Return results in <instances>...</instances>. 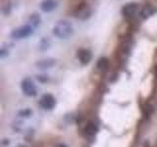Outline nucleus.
I'll list each match as a JSON object with an SVG mask.
<instances>
[{"label":"nucleus","mask_w":157,"mask_h":147,"mask_svg":"<svg viewBox=\"0 0 157 147\" xmlns=\"http://www.w3.org/2000/svg\"><path fill=\"white\" fill-rule=\"evenodd\" d=\"M52 32L56 37L60 39H67L73 34L74 28L70 22L66 21V20H62V21H59L53 27Z\"/></svg>","instance_id":"f257e3e1"},{"label":"nucleus","mask_w":157,"mask_h":147,"mask_svg":"<svg viewBox=\"0 0 157 147\" xmlns=\"http://www.w3.org/2000/svg\"><path fill=\"white\" fill-rule=\"evenodd\" d=\"M92 11L90 7L86 3H81L74 10V17L81 21H86L91 17Z\"/></svg>","instance_id":"f03ea898"},{"label":"nucleus","mask_w":157,"mask_h":147,"mask_svg":"<svg viewBox=\"0 0 157 147\" xmlns=\"http://www.w3.org/2000/svg\"><path fill=\"white\" fill-rule=\"evenodd\" d=\"M33 33V28L31 24H25L12 31L11 37L14 39H23L31 36Z\"/></svg>","instance_id":"7ed1b4c3"},{"label":"nucleus","mask_w":157,"mask_h":147,"mask_svg":"<svg viewBox=\"0 0 157 147\" xmlns=\"http://www.w3.org/2000/svg\"><path fill=\"white\" fill-rule=\"evenodd\" d=\"M21 88L23 93L28 97H33L37 94V88L36 85L31 78H24L21 82Z\"/></svg>","instance_id":"20e7f679"},{"label":"nucleus","mask_w":157,"mask_h":147,"mask_svg":"<svg viewBox=\"0 0 157 147\" xmlns=\"http://www.w3.org/2000/svg\"><path fill=\"white\" fill-rule=\"evenodd\" d=\"M56 105V99L51 94H44L39 100V106L44 110H52Z\"/></svg>","instance_id":"39448f33"},{"label":"nucleus","mask_w":157,"mask_h":147,"mask_svg":"<svg viewBox=\"0 0 157 147\" xmlns=\"http://www.w3.org/2000/svg\"><path fill=\"white\" fill-rule=\"evenodd\" d=\"M137 12H139V4L137 3H134V2L128 3V4L124 5L122 8L123 16L128 19L134 18Z\"/></svg>","instance_id":"423d86ee"},{"label":"nucleus","mask_w":157,"mask_h":147,"mask_svg":"<svg viewBox=\"0 0 157 147\" xmlns=\"http://www.w3.org/2000/svg\"><path fill=\"white\" fill-rule=\"evenodd\" d=\"M77 57L78 59V61H80L82 65H87V64L91 61L92 55H91V52L88 50V49H80V50L78 51Z\"/></svg>","instance_id":"0eeeda50"},{"label":"nucleus","mask_w":157,"mask_h":147,"mask_svg":"<svg viewBox=\"0 0 157 147\" xmlns=\"http://www.w3.org/2000/svg\"><path fill=\"white\" fill-rule=\"evenodd\" d=\"M58 3L59 0H43L40 3V9L45 13L51 12L57 7Z\"/></svg>","instance_id":"6e6552de"},{"label":"nucleus","mask_w":157,"mask_h":147,"mask_svg":"<svg viewBox=\"0 0 157 147\" xmlns=\"http://www.w3.org/2000/svg\"><path fill=\"white\" fill-rule=\"evenodd\" d=\"M156 11V9L151 6V5H145L144 7H142V9L140 11V17L144 20L148 19L149 17H151Z\"/></svg>","instance_id":"1a4fd4ad"},{"label":"nucleus","mask_w":157,"mask_h":147,"mask_svg":"<svg viewBox=\"0 0 157 147\" xmlns=\"http://www.w3.org/2000/svg\"><path fill=\"white\" fill-rule=\"evenodd\" d=\"M97 130H98V126L95 123H93V122H88L87 125L85 126V134L88 137L94 136L96 134Z\"/></svg>","instance_id":"9d476101"},{"label":"nucleus","mask_w":157,"mask_h":147,"mask_svg":"<svg viewBox=\"0 0 157 147\" xmlns=\"http://www.w3.org/2000/svg\"><path fill=\"white\" fill-rule=\"evenodd\" d=\"M56 64V61L54 59L48 58V59H44V60H40L36 63V66L40 69H48L51 68Z\"/></svg>","instance_id":"9b49d317"},{"label":"nucleus","mask_w":157,"mask_h":147,"mask_svg":"<svg viewBox=\"0 0 157 147\" xmlns=\"http://www.w3.org/2000/svg\"><path fill=\"white\" fill-rule=\"evenodd\" d=\"M29 22L31 23V26L33 28H36V27L39 26V24H40L41 18H40V16H39L37 13H33V14L31 15V16H29Z\"/></svg>","instance_id":"f8f14e48"},{"label":"nucleus","mask_w":157,"mask_h":147,"mask_svg":"<svg viewBox=\"0 0 157 147\" xmlns=\"http://www.w3.org/2000/svg\"><path fill=\"white\" fill-rule=\"evenodd\" d=\"M108 65H109V61L106 57H101L99 58V60L97 61V69L99 71H105L106 69L108 68Z\"/></svg>","instance_id":"ddd939ff"},{"label":"nucleus","mask_w":157,"mask_h":147,"mask_svg":"<svg viewBox=\"0 0 157 147\" xmlns=\"http://www.w3.org/2000/svg\"><path fill=\"white\" fill-rule=\"evenodd\" d=\"M50 46V40H49V38H43L41 39L40 41V44H39V48H40V50H46V49L49 48Z\"/></svg>","instance_id":"4468645a"},{"label":"nucleus","mask_w":157,"mask_h":147,"mask_svg":"<svg viewBox=\"0 0 157 147\" xmlns=\"http://www.w3.org/2000/svg\"><path fill=\"white\" fill-rule=\"evenodd\" d=\"M6 55H8V50H6L4 47H2L1 50H0V56H1V58H4Z\"/></svg>","instance_id":"2eb2a0df"},{"label":"nucleus","mask_w":157,"mask_h":147,"mask_svg":"<svg viewBox=\"0 0 157 147\" xmlns=\"http://www.w3.org/2000/svg\"><path fill=\"white\" fill-rule=\"evenodd\" d=\"M55 147H68L66 144H64V143H59V144H57Z\"/></svg>","instance_id":"dca6fc26"},{"label":"nucleus","mask_w":157,"mask_h":147,"mask_svg":"<svg viewBox=\"0 0 157 147\" xmlns=\"http://www.w3.org/2000/svg\"><path fill=\"white\" fill-rule=\"evenodd\" d=\"M155 76H156V77H157V67H156V69H155Z\"/></svg>","instance_id":"f3484780"}]
</instances>
